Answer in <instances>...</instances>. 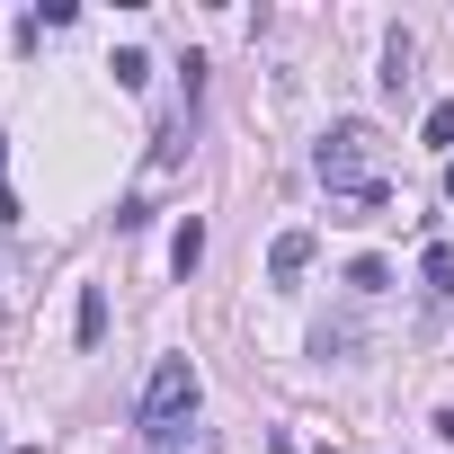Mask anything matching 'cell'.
Returning <instances> with one entry per match:
<instances>
[{
    "instance_id": "1",
    "label": "cell",
    "mask_w": 454,
    "mask_h": 454,
    "mask_svg": "<svg viewBox=\"0 0 454 454\" xmlns=\"http://www.w3.org/2000/svg\"><path fill=\"white\" fill-rule=\"evenodd\" d=\"M187 410H196V365H187V356H160V365H152V383H143V410H134V419H143V436H169Z\"/></svg>"
},
{
    "instance_id": "2",
    "label": "cell",
    "mask_w": 454,
    "mask_h": 454,
    "mask_svg": "<svg viewBox=\"0 0 454 454\" xmlns=\"http://www.w3.org/2000/svg\"><path fill=\"white\" fill-rule=\"evenodd\" d=\"M312 250H321L312 232H277V250H268V286H294V277L312 268Z\"/></svg>"
},
{
    "instance_id": "3",
    "label": "cell",
    "mask_w": 454,
    "mask_h": 454,
    "mask_svg": "<svg viewBox=\"0 0 454 454\" xmlns=\"http://www.w3.org/2000/svg\"><path fill=\"white\" fill-rule=\"evenodd\" d=\"M72 330H81V348H98V339H107V294H98V286H81V312H72Z\"/></svg>"
},
{
    "instance_id": "4",
    "label": "cell",
    "mask_w": 454,
    "mask_h": 454,
    "mask_svg": "<svg viewBox=\"0 0 454 454\" xmlns=\"http://www.w3.org/2000/svg\"><path fill=\"white\" fill-rule=\"evenodd\" d=\"M196 259H205V223L187 214V223H178V241H169V268H178V277H196Z\"/></svg>"
},
{
    "instance_id": "5",
    "label": "cell",
    "mask_w": 454,
    "mask_h": 454,
    "mask_svg": "<svg viewBox=\"0 0 454 454\" xmlns=\"http://www.w3.org/2000/svg\"><path fill=\"white\" fill-rule=\"evenodd\" d=\"M419 277H427V294L445 303V294H454V250H445V241H427V259H419Z\"/></svg>"
},
{
    "instance_id": "6",
    "label": "cell",
    "mask_w": 454,
    "mask_h": 454,
    "mask_svg": "<svg viewBox=\"0 0 454 454\" xmlns=\"http://www.w3.org/2000/svg\"><path fill=\"white\" fill-rule=\"evenodd\" d=\"M419 134H427V152H445V160H454V98H445V107H427V125H419Z\"/></svg>"
},
{
    "instance_id": "7",
    "label": "cell",
    "mask_w": 454,
    "mask_h": 454,
    "mask_svg": "<svg viewBox=\"0 0 454 454\" xmlns=\"http://www.w3.org/2000/svg\"><path fill=\"white\" fill-rule=\"evenodd\" d=\"M107 72H116V90H143V81H152V54H134V45H125Z\"/></svg>"
},
{
    "instance_id": "8",
    "label": "cell",
    "mask_w": 454,
    "mask_h": 454,
    "mask_svg": "<svg viewBox=\"0 0 454 454\" xmlns=\"http://www.w3.org/2000/svg\"><path fill=\"white\" fill-rule=\"evenodd\" d=\"M348 286H356V294H383V286H392V268H383V259H356V268H348Z\"/></svg>"
},
{
    "instance_id": "9",
    "label": "cell",
    "mask_w": 454,
    "mask_h": 454,
    "mask_svg": "<svg viewBox=\"0 0 454 454\" xmlns=\"http://www.w3.org/2000/svg\"><path fill=\"white\" fill-rule=\"evenodd\" d=\"M0 223H19V196H10V152H0Z\"/></svg>"
},
{
    "instance_id": "10",
    "label": "cell",
    "mask_w": 454,
    "mask_h": 454,
    "mask_svg": "<svg viewBox=\"0 0 454 454\" xmlns=\"http://www.w3.org/2000/svg\"><path fill=\"white\" fill-rule=\"evenodd\" d=\"M445 196H454V160H445Z\"/></svg>"
}]
</instances>
